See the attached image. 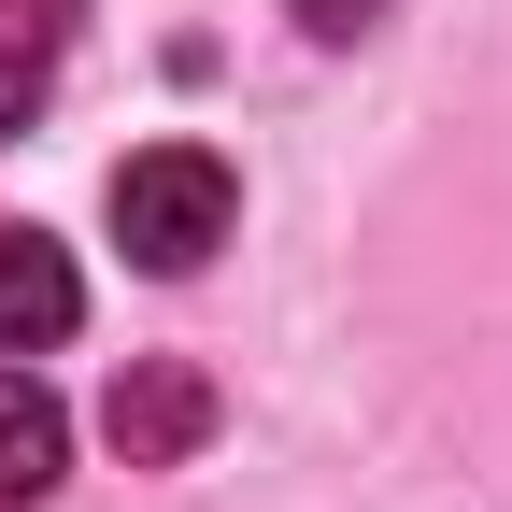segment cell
Returning <instances> with one entry per match:
<instances>
[{
    "label": "cell",
    "mask_w": 512,
    "mask_h": 512,
    "mask_svg": "<svg viewBox=\"0 0 512 512\" xmlns=\"http://www.w3.org/2000/svg\"><path fill=\"white\" fill-rule=\"evenodd\" d=\"M100 214H114V242L143 256V271H200V256L242 228V185H228L214 143H143V157H114Z\"/></svg>",
    "instance_id": "6da1fadb"
},
{
    "label": "cell",
    "mask_w": 512,
    "mask_h": 512,
    "mask_svg": "<svg viewBox=\"0 0 512 512\" xmlns=\"http://www.w3.org/2000/svg\"><path fill=\"white\" fill-rule=\"evenodd\" d=\"M214 413H228V399H214L200 356H128L114 399H100V441H114L128 470H185V456L214 441Z\"/></svg>",
    "instance_id": "7a4b0ae2"
},
{
    "label": "cell",
    "mask_w": 512,
    "mask_h": 512,
    "mask_svg": "<svg viewBox=\"0 0 512 512\" xmlns=\"http://www.w3.org/2000/svg\"><path fill=\"white\" fill-rule=\"evenodd\" d=\"M72 313H86V271H72L43 228H0V356L72 342Z\"/></svg>",
    "instance_id": "3957f363"
},
{
    "label": "cell",
    "mask_w": 512,
    "mask_h": 512,
    "mask_svg": "<svg viewBox=\"0 0 512 512\" xmlns=\"http://www.w3.org/2000/svg\"><path fill=\"white\" fill-rule=\"evenodd\" d=\"M57 57H72V0H0V143H15V128H43Z\"/></svg>",
    "instance_id": "277c9868"
},
{
    "label": "cell",
    "mask_w": 512,
    "mask_h": 512,
    "mask_svg": "<svg viewBox=\"0 0 512 512\" xmlns=\"http://www.w3.org/2000/svg\"><path fill=\"white\" fill-rule=\"evenodd\" d=\"M57 470H72V413H57L29 370H0V512L57 498Z\"/></svg>",
    "instance_id": "5b68a950"
},
{
    "label": "cell",
    "mask_w": 512,
    "mask_h": 512,
    "mask_svg": "<svg viewBox=\"0 0 512 512\" xmlns=\"http://www.w3.org/2000/svg\"><path fill=\"white\" fill-rule=\"evenodd\" d=\"M285 15H299L313 43H370V29H384V0H285Z\"/></svg>",
    "instance_id": "8992f818"
}]
</instances>
